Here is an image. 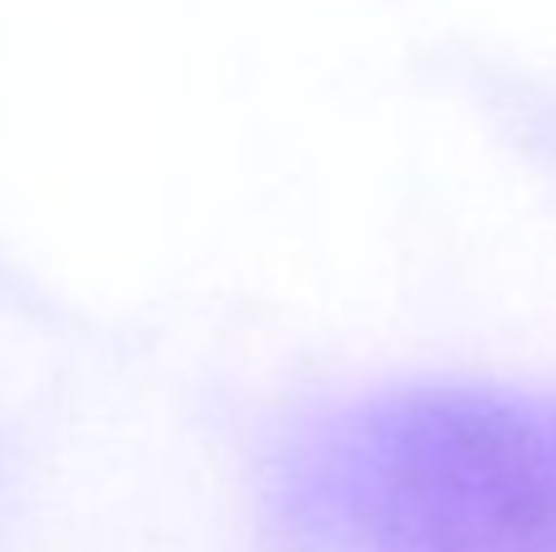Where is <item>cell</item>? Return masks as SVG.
<instances>
[{
    "label": "cell",
    "mask_w": 556,
    "mask_h": 552,
    "mask_svg": "<svg viewBox=\"0 0 556 552\" xmlns=\"http://www.w3.org/2000/svg\"><path fill=\"white\" fill-rule=\"evenodd\" d=\"M307 485L356 552H556V401H376L317 446Z\"/></svg>",
    "instance_id": "obj_1"
}]
</instances>
